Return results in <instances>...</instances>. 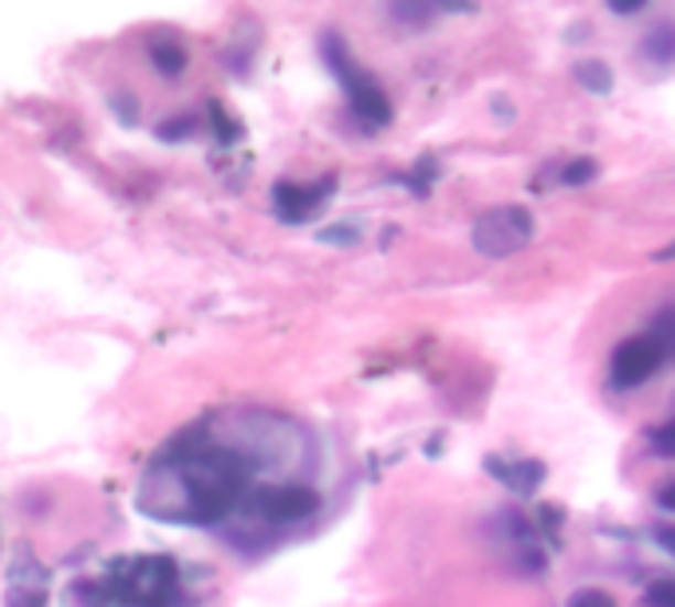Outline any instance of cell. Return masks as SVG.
I'll use <instances>...</instances> for the list:
<instances>
[{"instance_id":"6da1fadb","label":"cell","mask_w":675,"mask_h":607,"mask_svg":"<svg viewBox=\"0 0 675 607\" xmlns=\"http://www.w3.org/2000/svg\"><path fill=\"white\" fill-rule=\"evenodd\" d=\"M167 469H174L186 505V521L214 524L245 497L249 486V469L234 449L222 446H194L170 454Z\"/></svg>"},{"instance_id":"7a4b0ae2","label":"cell","mask_w":675,"mask_h":607,"mask_svg":"<svg viewBox=\"0 0 675 607\" xmlns=\"http://www.w3.org/2000/svg\"><path fill=\"white\" fill-rule=\"evenodd\" d=\"M107 588L131 607H170L179 599V564L167 556H135L115 564Z\"/></svg>"},{"instance_id":"3957f363","label":"cell","mask_w":675,"mask_h":607,"mask_svg":"<svg viewBox=\"0 0 675 607\" xmlns=\"http://www.w3.org/2000/svg\"><path fill=\"white\" fill-rule=\"evenodd\" d=\"M529 241H534V214L525 206H497L474 221V249L494 261L514 257Z\"/></svg>"},{"instance_id":"277c9868","label":"cell","mask_w":675,"mask_h":607,"mask_svg":"<svg viewBox=\"0 0 675 607\" xmlns=\"http://www.w3.org/2000/svg\"><path fill=\"white\" fill-rule=\"evenodd\" d=\"M664 347H660L656 336H632L612 351V387L617 391H632L644 379L656 375V367L664 364Z\"/></svg>"},{"instance_id":"5b68a950","label":"cell","mask_w":675,"mask_h":607,"mask_svg":"<svg viewBox=\"0 0 675 607\" xmlns=\"http://www.w3.org/2000/svg\"><path fill=\"white\" fill-rule=\"evenodd\" d=\"M254 509L272 524H292L317 513L320 497L309 486H265L254 494Z\"/></svg>"},{"instance_id":"8992f818","label":"cell","mask_w":675,"mask_h":607,"mask_svg":"<svg viewBox=\"0 0 675 607\" xmlns=\"http://www.w3.org/2000/svg\"><path fill=\"white\" fill-rule=\"evenodd\" d=\"M332 189V182H320V186H292V182H281L272 189V206L281 214V221L297 225V221H309L320 206H324V194Z\"/></svg>"},{"instance_id":"52a82bcc","label":"cell","mask_w":675,"mask_h":607,"mask_svg":"<svg viewBox=\"0 0 675 607\" xmlns=\"http://www.w3.org/2000/svg\"><path fill=\"white\" fill-rule=\"evenodd\" d=\"M347 95H352V111H356L364 122H372V127H384V122L392 119V99H387L372 79H360Z\"/></svg>"},{"instance_id":"ba28073f","label":"cell","mask_w":675,"mask_h":607,"mask_svg":"<svg viewBox=\"0 0 675 607\" xmlns=\"http://www.w3.org/2000/svg\"><path fill=\"white\" fill-rule=\"evenodd\" d=\"M490 469H494L502 481H506L510 489H517V494H534L537 486H542L545 477V466L542 462H514V466H502V462H490Z\"/></svg>"},{"instance_id":"9c48e42d","label":"cell","mask_w":675,"mask_h":607,"mask_svg":"<svg viewBox=\"0 0 675 607\" xmlns=\"http://www.w3.org/2000/svg\"><path fill=\"white\" fill-rule=\"evenodd\" d=\"M644 56L656 59L660 67L675 64V24H656L644 40Z\"/></svg>"},{"instance_id":"30bf717a","label":"cell","mask_w":675,"mask_h":607,"mask_svg":"<svg viewBox=\"0 0 675 607\" xmlns=\"http://www.w3.org/2000/svg\"><path fill=\"white\" fill-rule=\"evenodd\" d=\"M577 84L589 87V91H597V95H609L612 91V67L600 64V59H581V64H577Z\"/></svg>"},{"instance_id":"8fae6325","label":"cell","mask_w":675,"mask_h":607,"mask_svg":"<svg viewBox=\"0 0 675 607\" xmlns=\"http://www.w3.org/2000/svg\"><path fill=\"white\" fill-rule=\"evenodd\" d=\"M150 56H154V64L162 67V75H179L182 64H186V52H182L179 44H167V40H154V44H150Z\"/></svg>"},{"instance_id":"7c38bea8","label":"cell","mask_w":675,"mask_h":607,"mask_svg":"<svg viewBox=\"0 0 675 607\" xmlns=\"http://www.w3.org/2000/svg\"><path fill=\"white\" fill-rule=\"evenodd\" d=\"M647 604L652 607H675V579H656L647 588Z\"/></svg>"},{"instance_id":"4fadbf2b","label":"cell","mask_w":675,"mask_h":607,"mask_svg":"<svg viewBox=\"0 0 675 607\" xmlns=\"http://www.w3.org/2000/svg\"><path fill=\"white\" fill-rule=\"evenodd\" d=\"M592 178H597V162L592 159L572 162V166L565 170V182H569V186H585V182H592Z\"/></svg>"},{"instance_id":"5bb4252c","label":"cell","mask_w":675,"mask_h":607,"mask_svg":"<svg viewBox=\"0 0 675 607\" xmlns=\"http://www.w3.org/2000/svg\"><path fill=\"white\" fill-rule=\"evenodd\" d=\"M569 607H617V604H612V596H609V592H600V588H585V592H577V596L569 599Z\"/></svg>"},{"instance_id":"9a60e30c","label":"cell","mask_w":675,"mask_h":607,"mask_svg":"<svg viewBox=\"0 0 675 607\" xmlns=\"http://www.w3.org/2000/svg\"><path fill=\"white\" fill-rule=\"evenodd\" d=\"M652 446H656V454H675V422L652 434Z\"/></svg>"},{"instance_id":"2e32d148","label":"cell","mask_w":675,"mask_h":607,"mask_svg":"<svg viewBox=\"0 0 675 607\" xmlns=\"http://www.w3.org/2000/svg\"><path fill=\"white\" fill-rule=\"evenodd\" d=\"M609 9L620 12V17H632L636 9H644V0H609Z\"/></svg>"},{"instance_id":"e0dca14e","label":"cell","mask_w":675,"mask_h":607,"mask_svg":"<svg viewBox=\"0 0 675 607\" xmlns=\"http://www.w3.org/2000/svg\"><path fill=\"white\" fill-rule=\"evenodd\" d=\"M656 501H660V509H667V513H675V481H667L664 489L656 494Z\"/></svg>"},{"instance_id":"ac0fdd59","label":"cell","mask_w":675,"mask_h":607,"mask_svg":"<svg viewBox=\"0 0 675 607\" xmlns=\"http://www.w3.org/2000/svg\"><path fill=\"white\" fill-rule=\"evenodd\" d=\"M660 541H664L667 552H675V529H660Z\"/></svg>"},{"instance_id":"d6986e66","label":"cell","mask_w":675,"mask_h":607,"mask_svg":"<svg viewBox=\"0 0 675 607\" xmlns=\"http://www.w3.org/2000/svg\"><path fill=\"white\" fill-rule=\"evenodd\" d=\"M672 257H675V245H667L664 252H656V261H672Z\"/></svg>"}]
</instances>
